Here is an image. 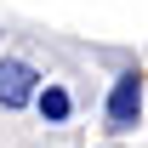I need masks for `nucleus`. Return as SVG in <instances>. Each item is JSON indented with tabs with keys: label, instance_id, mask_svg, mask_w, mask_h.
<instances>
[{
	"label": "nucleus",
	"instance_id": "3",
	"mask_svg": "<svg viewBox=\"0 0 148 148\" xmlns=\"http://www.w3.org/2000/svg\"><path fill=\"white\" fill-rule=\"evenodd\" d=\"M34 103H40V114H46L51 125H63V120H69V108H74V97L63 91V86H40V91H34Z\"/></svg>",
	"mask_w": 148,
	"mask_h": 148
},
{
	"label": "nucleus",
	"instance_id": "2",
	"mask_svg": "<svg viewBox=\"0 0 148 148\" xmlns=\"http://www.w3.org/2000/svg\"><path fill=\"white\" fill-rule=\"evenodd\" d=\"M40 91V74L23 57H0V108H29Z\"/></svg>",
	"mask_w": 148,
	"mask_h": 148
},
{
	"label": "nucleus",
	"instance_id": "1",
	"mask_svg": "<svg viewBox=\"0 0 148 148\" xmlns=\"http://www.w3.org/2000/svg\"><path fill=\"white\" fill-rule=\"evenodd\" d=\"M143 125V69H125L108 91V131H137Z\"/></svg>",
	"mask_w": 148,
	"mask_h": 148
}]
</instances>
